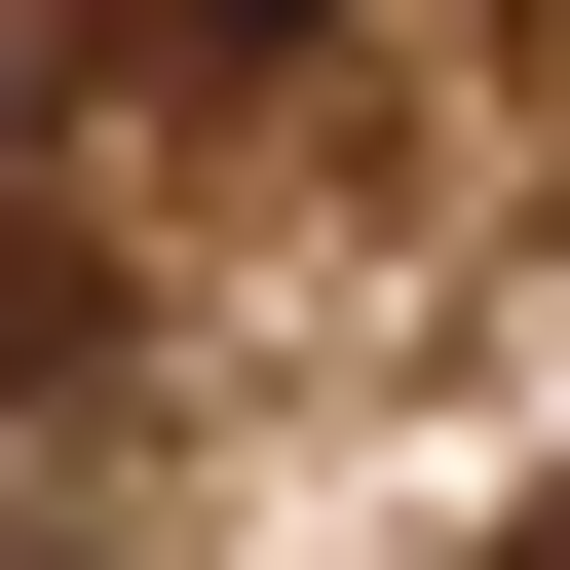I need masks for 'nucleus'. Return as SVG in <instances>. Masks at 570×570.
<instances>
[{"label": "nucleus", "mask_w": 570, "mask_h": 570, "mask_svg": "<svg viewBox=\"0 0 570 570\" xmlns=\"http://www.w3.org/2000/svg\"><path fill=\"white\" fill-rule=\"evenodd\" d=\"M115 39H190V77H266V39H305V0H115Z\"/></svg>", "instance_id": "nucleus-1"}]
</instances>
